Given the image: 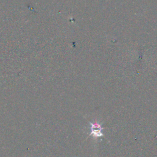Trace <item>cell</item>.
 Here are the masks:
<instances>
[{"instance_id": "6da1fadb", "label": "cell", "mask_w": 157, "mask_h": 157, "mask_svg": "<svg viewBox=\"0 0 157 157\" xmlns=\"http://www.w3.org/2000/svg\"><path fill=\"white\" fill-rule=\"evenodd\" d=\"M91 134L96 137H99L102 136L101 130L102 128L99 124L97 123H91Z\"/></svg>"}]
</instances>
